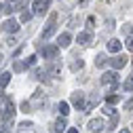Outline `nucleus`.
Masks as SVG:
<instances>
[{"mask_svg": "<svg viewBox=\"0 0 133 133\" xmlns=\"http://www.w3.org/2000/svg\"><path fill=\"white\" fill-rule=\"evenodd\" d=\"M72 104L76 110H87V102H85V91H74L72 93Z\"/></svg>", "mask_w": 133, "mask_h": 133, "instance_id": "f257e3e1", "label": "nucleus"}, {"mask_svg": "<svg viewBox=\"0 0 133 133\" xmlns=\"http://www.w3.org/2000/svg\"><path fill=\"white\" fill-rule=\"evenodd\" d=\"M102 85H106V87H116L118 85V74L116 72H106L104 76H102Z\"/></svg>", "mask_w": 133, "mask_h": 133, "instance_id": "f03ea898", "label": "nucleus"}, {"mask_svg": "<svg viewBox=\"0 0 133 133\" xmlns=\"http://www.w3.org/2000/svg\"><path fill=\"white\" fill-rule=\"evenodd\" d=\"M57 53H59V46H57V44H46V46L42 49V57H44V59H55Z\"/></svg>", "mask_w": 133, "mask_h": 133, "instance_id": "7ed1b4c3", "label": "nucleus"}, {"mask_svg": "<svg viewBox=\"0 0 133 133\" xmlns=\"http://www.w3.org/2000/svg\"><path fill=\"white\" fill-rule=\"evenodd\" d=\"M55 19H57V15H51V21H49V25H46V30H42V38L46 40V38H51L53 34H55Z\"/></svg>", "mask_w": 133, "mask_h": 133, "instance_id": "20e7f679", "label": "nucleus"}, {"mask_svg": "<svg viewBox=\"0 0 133 133\" xmlns=\"http://www.w3.org/2000/svg\"><path fill=\"white\" fill-rule=\"evenodd\" d=\"M32 9H34L36 15H44L49 11V0H36V2L32 4Z\"/></svg>", "mask_w": 133, "mask_h": 133, "instance_id": "39448f33", "label": "nucleus"}, {"mask_svg": "<svg viewBox=\"0 0 133 133\" xmlns=\"http://www.w3.org/2000/svg\"><path fill=\"white\" fill-rule=\"evenodd\" d=\"M15 112H17V110H15V104L11 102V104H9V108H6V112L2 114V118H0V121H2V123H11V121L15 118Z\"/></svg>", "mask_w": 133, "mask_h": 133, "instance_id": "423d86ee", "label": "nucleus"}, {"mask_svg": "<svg viewBox=\"0 0 133 133\" xmlns=\"http://www.w3.org/2000/svg\"><path fill=\"white\" fill-rule=\"evenodd\" d=\"M70 42H72L70 32H63V34L59 36V40H57V46H59V49H65V46H70Z\"/></svg>", "mask_w": 133, "mask_h": 133, "instance_id": "0eeeda50", "label": "nucleus"}, {"mask_svg": "<svg viewBox=\"0 0 133 133\" xmlns=\"http://www.w3.org/2000/svg\"><path fill=\"white\" fill-rule=\"evenodd\" d=\"M2 30H4V32H11V34H15V32L19 30V21H15V19H9V21H4Z\"/></svg>", "mask_w": 133, "mask_h": 133, "instance_id": "6e6552de", "label": "nucleus"}, {"mask_svg": "<svg viewBox=\"0 0 133 133\" xmlns=\"http://www.w3.org/2000/svg\"><path fill=\"white\" fill-rule=\"evenodd\" d=\"M127 57H123V55H116L114 59H112V68L114 70H121V68H125V65H127Z\"/></svg>", "mask_w": 133, "mask_h": 133, "instance_id": "1a4fd4ad", "label": "nucleus"}, {"mask_svg": "<svg viewBox=\"0 0 133 133\" xmlns=\"http://www.w3.org/2000/svg\"><path fill=\"white\" fill-rule=\"evenodd\" d=\"M68 127V123H65V118H57L55 125L51 127V133H63V129Z\"/></svg>", "mask_w": 133, "mask_h": 133, "instance_id": "9d476101", "label": "nucleus"}, {"mask_svg": "<svg viewBox=\"0 0 133 133\" xmlns=\"http://www.w3.org/2000/svg\"><path fill=\"white\" fill-rule=\"evenodd\" d=\"M9 104H11V97H6L4 93H0V118H2V114L6 112Z\"/></svg>", "mask_w": 133, "mask_h": 133, "instance_id": "9b49d317", "label": "nucleus"}, {"mask_svg": "<svg viewBox=\"0 0 133 133\" xmlns=\"http://www.w3.org/2000/svg\"><path fill=\"white\" fill-rule=\"evenodd\" d=\"M89 129L95 131V133H99V131L104 129V121H102V118H93V121L89 123Z\"/></svg>", "mask_w": 133, "mask_h": 133, "instance_id": "f8f14e48", "label": "nucleus"}, {"mask_svg": "<svg viewBox=\"0 0 133 133\" xmlns=\"http://www.w3.org/2000/svg\"><path fill=\"white\" fill-rule=\"evenodd\" d=\"M121 49H123V44H121V40H116V38H112V40L108 42V51H110V53H118Z\"/></svg>", "mask_w": 133, "mask_h": 133, "instance_id": "ddd939ff", "label": "nucleus"}, {"mask_svg": "<svg viewBox=\"0 0 133 133\" xmlns=\"http://www.w3.org/2000/svg\"><path fill=\"white\" fill-rule=\"evenodd\" d=\"M42 99H44V93H42V91L38 89V91H36L34 95H32V99H30V104H32V106H34V104H36V106H40V104H42Z\"/></svg>", "mask_w": 133, "mask_h": 133, "instance_id": "4468645a", "label": "nucleus"}, {"mask_svg": "<svg viewBox=\"0 0 133 133\" xmlns=\"http://www.w3.org/2000/svg\"><path fill=\"white\" fill-rule=\"evenodd\" d=\"M17 133H34V123H28V121H25V123H21Z\"/></svg>", "mask_w": 133, "mask_h": 133, "instance_id": "2eb2a0df", "label": "nucleus"}, {"mask_svg": "<svg viewBox=\"0 0 133 133\" xmlns=\"http://www.w3.org/2000/svg\"><path fill=\"white\" fill-rule=\"evenodd\" d=\"M11 72H4V74H0V89H6L9 87V82H11Z\"/></svg>", "mask_w": 133, "mask_h": 133, "instance_id": "dca6fc26", "label": "nucleus"}, {"mask_svg": "<svg viewBox=\"0 0 133 133\" xmlns=\"http://www.w3.org/2000/svg\"><path fill=\"white\" fill-rule=\"evenodd\" d=\"M91 42V34L89 32H80L78 34V44H89Z\"/></svg>", "mask_w": 133, "mask_h": 133, "instance_id": "f3484780", "label": "nucleus"}, {"mask_svg": "<svg viewBox=\"0 0 133 133\" xmlns=\"http://www.w3.org/2000/svg\"><path fill=\"white\" fill-rule=\"evenodd\" d=\"M57 110H59V114H61L63 118H65V116H68V112H70V106L65 104V102H59V106H57Z\"/></svg>", "mask_w": 133, "mask_h": 133, "instance_id": "a211bd4d", "label": "nucleus"}, {"mask_svg": "<svg viewBox=\"0 0 133 133\" xmlns=\"http://www.w3.org/2000/svg\"><path fill=\"white\" fill-rule=\"evenodd\" d=\"M59 72H61V63H59V61H53V65H51V68H49V74L57 76Z\"/></svg>", "mask_w": 133, "mask_h": 133, "instance_id": "6ab92c4d", "label": "nucleus"}, {"mask_svg": "<svg viewBox=\"0 0 133 133\" xmlns=\"http://www.w3.org/2000/svg\"><path fill=\"white\" fill-rule=\"evenodd\" d=\"M123 89H125L127 93H131V91H133V74H131V76H129V78L123 82Z\"/></svg>", "mask_w": 133, "mask_h": 133, "instance_id": "aec40b11", "label": "nucleus"}, {"mask_svg": "<svg viewBox=\"0 0 133 133\" xmlns=\"http://www.w3.org/2000/svg\"><path fill=\"white\" fill-rule=\"evenodd\" d=\"M118 99H121L118 95H112V93H110V95H106V102H108L110 106H114V104H118Z\"/></svg>", "mask_w": 133, "mask_h": 133, "instance_id": "412c9836", "label": "nucleus"}, {"mask_svg": "<svg viewBox=\"0 0 133 133\" xmlns=\"http://www.w3.org/2000/svg\"><path fill=\"white\" fill-rule=\"evenodd\" d=\"M25 68H28V65H25L23 61H15V65H13V70H15V72H23Z\"/></svg>", "mask_w": 133, "mask_h": 133, "instance_id": "4be33fe9", "label": "nucleus"}, {"mask_svg": "<svg viewBox=\"0 0 133 133\" xmlns=\"http://www.w3.org/2000/svg\"><path fill=\"white\" fill-rule=\"evenodd\" d=\"M95 65H97V68H104V65H106V55H97Z\"/></svg>", "mask_w": 133, "mask_h": 133, "instance_id": "5701e85b", "label": "nucleus"}, {"mask_svg": "<svg viewBox=\"0 0 133 133\" xmlns=\"http://www.w3.org/2000/svg\"><path fill=\"white\" fill-rule=\"evenodd\" d=\"M36 59H38L36 55H30V57L25 59V65H28V68H32V65H36Z\"/></svg>", "mask_w": 133, "mask_h": 133, "instance_id": "b1692460", "label": "nucleus"}, {"mask_svg": "<svg viewBox=\"0 0 133 133\" xmlns=\"http://www.w3.org/2000/svg\"><path fill=\"white\" fill-rule=\"evenodd\" d=\"M125 46H127L129 51L133 53V36H127V40H125Z\"/></svg>", "mask_w": 133, "mask_h": 133, "instance_id": "393cba45", "label": "nucleus"}, {"mask_svg": "<svg viewBox=\"0 0 133 133\" xmlns=\"http://www.w3.org/2000/svg\"><path fill=\"white\" fill-rule=\"evenodd\" d=\"M21 112H25V114L32 112V104H30V102H23V104H21Z\"/></svg>", "mask_w": 133, "mask_h": 133, "instance_id": "a878e982", "label": "nucleus"}, {"mask_svg": "<svg viewBox=\"0 0 133 133\" xmlns=\"http://www.w3.org/2000/svg\"><path fill=\"white\" fill-rule=\"evenodd\" d=\"M30 19H32V13L30 11H23L21 13V21H30Z\"/></svg>", "mask_w": 133, "mask_h": 133, "instance_id": "bb28decb", "label": "nucleus"}, {"mask_svg": "<svg viewBox=\"0 0 133 133\" xmlns=\"http://www.w3.org/2000/svg\"><path fill=\"white\" fill-rule=\"evenodd\" d=\"M80 68H82V59H76L72 63V70H80Z\"/></svg>", "mask_w": 133, "mask_h": 133, "instance_id": "cd10ccee", "label": "nucleus"}, {"mask_svg": "<svg viewBox=\"0 0 133 133\" xmlns=\"http://www.w3.org/2000/svg\"><path fill=\"white\" fill-rule=\"evenodd\" d=\"M87 28H89V30L95 28V17H89V19H87Z\"/></svg>", "mask_w": 133, "mask_h": 133, "instance_id": "c85d7f7f", "label": "nucleus"}, {"mask_svg": "<svg viewBox=\"0 0 133 133\" xmlns=\"http://www.w3.org/2000/svg\"><path fill=\"white\" fill-rule=\"evenodd\" d=\"M116 123H118V114H112V121H110V127L114 129V127H116Z\"/></svg>", "mask_w": 133, "mask_h": 133, "instance_id": "c756f323", "label": "nucleus"}, {"mask_svg": "<svg viewBox=\"0 0 133 133\" xmlns=\"http://www.w3.org/2000/svg\"><path fill=\"white\" fill-rule=\"evenodd\" d=\"M131 30H133V25H125V28H123V32H125L127 36H129V32H131Z\"/></svg>", "mask_w": 133, "mask_h": 133, "instance_id": "7c9ffc66", "label": "nucleus"}, {"mask_svg": "<svg viewBox=\"0 0 133 133\" xmlns=\"http://www.w3.org/2000/svg\"><path fill=\"white\" fill-rule=\"evenodd\" d=\"M125 108H127V110H131V108H133V99H129V102L125 104Z\"/></svg>", "mask_w": 133, "mask_h": 133, "instance_id": "2f4dec72", "label": "nucleus"}, {"mask_svg": "<svg viewBox=\"0 0 133 133\" xmlns=\"http://www.w3.org/2000/svg\"><path fill=\"white\" fill-rule=\"evenodd\" d=\"M65 133H78V129H68Z\"/></svg>", "mask_w": 133, "mask_h": 133, "instance_id": "473e14b6", "label": "nucleus"}, {"mask_svg": "<svg viewBox=\"0 0 133 133\" xmlns=\"http://www.w3.org/2000/svg\"><path fill=\"white\" fill-rule=\"evenodd\" d=\"M2 61H4V57H2V53H0V65H2Z\"/></svg>", "mask_w": 133, "mask_h": 133, "instance_id": "72a5a7b5", "label": "nucleus"}, {"mask_svg": "<svg viewBox=\"0 0 133 133\" xmlns=\"http://www.w3.org/2000/svg\"><path fill=\"white\" fill-rule=\"evenodd\" d=\"M118 133H129V129H123V131H118Z\"/></svg>", "mask_w": 133, "mask_h": 133, "instance_id": "f704fd0d", "label": "nucleus"}, {"mask_svg": "<svg viewBox=\"0 0 133 133\" xmlns=\"http://www.w3.org/2000/svg\"><path fill=\"white\" fill-rule=\"evenodd\" d=\"M85 2H87V0H80V4H85Z\"/></svg>", "mask_w": 133, "mask_h": 133, "instance_id": "c9c22d12", "label": "nucleus"}, {"mask_svg": "<svg viewBox=\"0 0 133 133\" xmlns=\"http://www.w3.org/2000/svg\"><path fill=\"white\" fill-rule=\"evenodd\" d=\"M2 11H4V9H2V4H0V13H2Z\"/></svg>", "mask_w": 133, "mask_h": 133, "instance_id": "e433bc0d", "label": "nucleus"}, {"mask_svg": "<svg viewBox=\"0 0 133 133\" xmlns=\"http://www.w3.org/2000/svg\"><path fill=\"white\" fill-rule=\"evenodd\" d=\"M9 2H15V0H9Z\"/></svg>", "mask_w": 133, "mask_h": 133, "instance_id": "4c0bfd02", "label": "nucleus"}]
</instances>
